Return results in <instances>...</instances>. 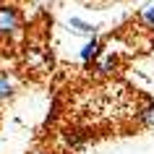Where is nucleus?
<instances>
[{"label":"nucleus","mask_w":154,"mask_h":154,"mask_svg":"<svg viewBox=\"0 0 154 154\" xmlns=\"http://www.w3.org/2000/svg\"><path fill=\"white\" fill-rule=\"evenodd\" d=\"M21 29V11L16 5H0V39L16 37Z\"/></svg>","instance_id":"1"},{"label":"nucleus","mask_w":154,"mask_h":154,"mask_svg":"<svg viewBox=\"0 0 154 154\" xmlns=\"http://www.w3.org/2000/svg\"><path fill=\"white\" fill-rule=\"evenodd\" d=\"M102 50H105L102 39H99V37H89V39H86V45L79 50V57H81V63H84V65H91L99 55H102Z\"/></svg>","instance_id":"2"},{"label":"nucleus","mask_w":154,"mask_h":154,"mask_svg":"<svg viewBox=\"0 0 154 154\" xmlns=\"http://www.w3.org/2000/svg\"><path fill=\"white\" fill-rule=\"evenodd\" d=\"M68 29H71L73 34H81V37H97V32H99V26L97 24H89V21H84V18H68Z\"/></svg>","instance_id":"3"},{"label":"nucleus","mask_w":154,"mask_h":154,"mask_svg":"<svg viewBox=\"0 0 154 154\" xmlns=\"http://www.w3.org/2000/svg\"><path fill=\"white\" fill-rule=\"evenodd\" d=\"M16 94V81L8 71H0V102H8Z\"/></svg>","instance_id":"4"},{"label":"nucleus","mask_w":154,"mask_h":154,"mask_svg":"<svg viewBox=\"0 0 154 154\" xmlns=\"http://www.w3.org/2000/svg\"><path fill=\"white\" fill-rule=\"evenodd\" d=\"M115 68H118V57H115V55H105V52H102V55L94 60V71H97V76H110Z\"/></svg>","instance_id":"5"},{"label":"nucleus","mask_w":154,"mask_h":154,"mask_svg":"<svg viewBox=\"0 0 154 154\" xmlns=\"http://www.w3.org/2000/svg\"><path fill=\"white\" fill-rule=\"evenodd\" d=\"M138 118H141V123H144V125H152V123H154V107L141 110V115H138Z\"/></svg>","instance_id":"6"},{"label":"nucleus","mask_w":154,"mask_h":154,"mask_svg":"<svg viewBox=\"0 0 154 154\" xmlns=\"http://www.w3.org/2000/svg\"><path fill=\"white\" fill-rule=\"evenodd\" d=\"M144 21H146L149 26H154V5H149V8L144 11Z\"/></svg>","instance_id":"7"},{"label":"nucleus","mask_w":154,"mask_h":154,"mask_svg":"<svg viewBox=\"0 0 154 154\" xmlns=\"http://www.w3.org/2000/svg\"><path fill=\"white\" fill-rule=\"evenodd\" d=\"M34 154H50V152H34Z\"/></svg>","instance_id":"8"}]
</instances>
